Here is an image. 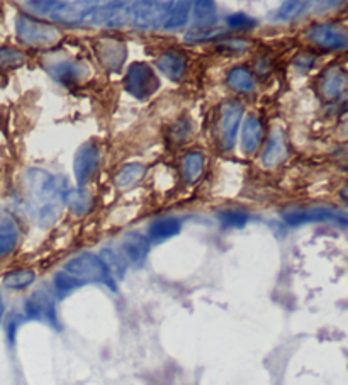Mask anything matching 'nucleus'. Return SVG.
<instances>
[{
  "label": "nucleus",
  "mask_w": 348,
  "mask_h": 385,
  "mask_svg": "<svg viewBox=\"0 0 348 385\" xmlns=\"http://www.w3.org/2000/svg\"><path fill=\"white\" fill-rule=\"evenodd\" d=\"M101 260L104 262V265L108 266L109 273H114L116 277H123L126 272V262L119 253L112 251V249H104L101 255Z\"/></svg>",
  "instance_id": "bb28decb"
},
{
  "label": "nucleus",
  "mask_w": 348,
  "mask_h": 385,
  "mask_svg": "<svg viewBox=\"0 0 348 385\" xmlns=\"http://www.w3.org/2000/svg\"><path fill=\"white\" fill-rule=\"evenodd\" d=\"M26 184L38 223L42 227L53 226L60 217V202L63 199L62 182L45 170L33 169L27 172Z\"/></svg>",
  "instance_id": "f257e3e1"
},
{
  "label": "nucleus",
  "mask_w": 348,
  "mask_h": 385,
  "mask_svg": "<svg viewBox=\"0 0 348 385\" xmlns=\"http://www.w3.org/2000/svg\"><path fill=\"white\" fill-rule=\"evenodd\" d=\"M306 39L318 48L330 49V51L348 49V31L335 23L312 24L306 31Z\"/></svg>",
  "instance_id": "20e7f679"
},
{
  "label": "nucleus",
  "mask_w": 348,
  "mask_h": 385,
  "mask_svg": "<svg viewBox=\"0 0 348 385\" xmlns=\"http://www.w3.org/2000/svg\"><path fill=\"white\" fill-rule=\"evenodd\" d=\"M95 55L99 62L109 71H117L123 69L127 58L126 45L114 38H102L95 42Z\"/></svg>",
  "instance_id": "1a4fd4ad"
},
{
  "label": "nucleus",
  "mask_w": 348,
  "mask_h": 385,
  "mask_svg": "<svg viewBox=\"0 0 348 385\" xmlns=\"http://www.w3.org/2000/svg\"><path fill=\"white\" fill-rule=\"evenodd\" d=\"M347 87V75L342 70L333 66L323 75L321 82H319V94L326 101H333V99L340 97Z\"/></svg>",
  "instance_id": "f8f14e48"
},
{
  "label": "nucleus",
  "mask_w": 348,
  "mask_h": 385,
  "mask_svg": "<svg viewBox=\"0 0 348 385\" xmlns=\"http://www.w3.org/2000/svg\"><path fill=\"white\" fill-rule=\"evenodd\" d=\"M34 280H36V273L33 270H16L3 277V287L10 290H23L33 285Z\"/></svg>",
  "instance_id": "5701e85b"
},
{
  "label": "nucleus",
  "mask_w": 348,
  "mask_h": 385,
  "mask_svg": "<svg viewBox=\"0 0 348 385\" xmlns=\"http://www.w3.org/2000/svg\"><path fill=\"white\" fill-rule=\"evenodd\" d=\"M284 221L289 226H303L312 223H335L348 229V214L332 208H311L290 210L284 214Z\"/></svg>",
  "instance_id": "423d86ee"
},
{
  "label": "nucleus",
  "mask_w": 348,
  "mask_h": 385,
  "mask_svg": "<svg viewBox=\"0 0 348 385\" xmlns=\"http://www.w3.org/2000/svg\"><path fill=\"white\" fill-rule=\"evenodd\" d=\"M3 317V301H2V294H0V323H2Z\"/></svg>",
  "instance_id": "72a5a7b5"
},
{
  "label": "nucleus",
  "mask_w": 348,
  "mask_h": 385,
  "mask_svg": "<svg viewBox=\"0 0 348 385\" xmlns=\"http://www.w3.org/2000/svg\"><path fill=\"white\" fill-rule=\"evenodd\" d=\"M194 19L201 26H211L216 23V3L212 2H195L194 3Z\"/></svg>",
  "instance_id": "a878e982"
},
{
  "label": "nucleus",
  "mask_w": 348,
  "mask_h": 385,
  "mask_svg": "<svg viewBox=\"0 0 348 385\" xmlns=\"http://www.w3.org/2000/svg\"><path fill=\"white\" fill-rule=\"evenodd\" d=\"M219 221L225 227H243L248 223V214L243 210H225L219 214Z\"/></svg>",
  "instance_id": "cd10ccee"
},
{
  "label": "nucleus",
  "mask_w": 348,
  "mask_h": 385,
  "mask_svg": "<svg viewBox=\"0 0 348 385\" xmlns=\"http://www.w3.org/2000/svg\"><path fill=\"white\" fill-rule=\"evenodd\" d=\"M63 272L75 279L80 285L87 284H102L111 287L112 290L116 288L112 275L109 273L108 266L101 260L99 255H92V253H80V255L73 256L63 266Z\"/></svg>",
  "instance_id": "f03ea898"
},
{
  "label": "nucleus",
  "mask_w": 348,
  "mask_h": 385,
  "mask_svg": "<svg viewBox=\"0 0 348 385\" xmlns=\"http://www.w3.org/2000/svg\"><path fill=\"white\" fill-rule=\"evenodd\" d=\"M345 127H347V131H348V121H347V124H345Z\"/></svg>",
  "instance_id": "f704fd0d"
},
{
  "label": "nucleus",
  "mask_w": 348,
  "mask_h": 385,
  "mask_svg": "<svg viewBox=\"0 0 348 385\" xmlns=\"http://www.w3.org/2000/svg\"><path fill=\"white\" fill-rule=\"evenodd\" d=\"M312 62H314V58L310 55H303V56H299V58L294 62V65L296 66H304V70H308V69H311V65H312Z\"/></svg>",
  "instance_id": "473e14b6"
},
{
  "label": "nucleus",
  "mask_w": 348,
  "mask_h": 385,
  "mask_svg": "<svg viewBox=\"0 0 348 385\" xmlns=\"http://www.w3.org/2000/svg\"><path fill=\"white\" fill-rule=\"evenodd\" d=\"M53 285H55V290L58 292L60 295H66L70 294L72 290H75V288L82 287L80 284L75 279H72L70 275H66L65 272H58L55 275V279H53Z\"/></svg>",
  "instance_id": "c756f323"
},
{
  "label": "nucleus",
  "mask_w": 348,
  "mask_h": 385,
  "mask_svg": "<svg viewBox=\"0 0 348 385\" xmlns=\"http://www.w3.org/2000/svg\"><path fill=\"white\" fill-rule=\"evenodd\" d=\"M173 136H179V134H182L180 136V140H184V138H187V134H189V123L187 121H180V123H177V126L173 127Z\"/></svg>",
  "instance_id": "2f4dec72"
},
{
  "label": "nucleus",
  "mask_w": 348,
  "mask_h": 385,
  "mask_svg": "<svg viewBox=\"0 0 348 385\" xmlns=\"http://www.w3.org/2000/svg\"><path fill=\"white\" fill-rule=\"evenodd\" d=\"M16 31L21 41L33 48H49L60 41L62 34L58 29L42 21L31 19L27 16H19L16 19Z\"/></svg>",
  "instance_id": "7ed1b4c3"
},
{
  "label": "nucleus",
  "mask_w": 348,
  "mask_h": 385,
  "mask_svg": "<svg viewBox=\"0 0 348 385\" xmlns=\"http://www.w3.org/2000/svg\"><path fill=\"white\" fill-rule=\"evenodd\" d=\"M226 23H228V26L233 27V29H250V27L257 26V21L240 12L229 16L228 19H226Z\"/></svg>",
  "instance_id": "7c9ffc66"
},
{
  "label": "nucleus",
  "mask_w": 348,
  "mask_h": 385,
  "mask_svg": "<svg viewBox=\"0 0 348 385\" xmlns=\"http://www.w3.org/2000/svg\"><path fill=\"white\" fill-rule=\"evenodd\" d=\"M63 204L73 216H87L94 208V195L84 188H72L63 194Z\"/></svg>",
  "instance_id": "2eb2a0df"
},
{
  "label": "nucleus",
  "mask_w": 348,
  "mask_h": 385,
  "mask_svg": "<svg viewBox=\"0 0 348 385\" xmlns=\"http://www.w3.org/2000/svg\"><path fill=\"white\" fill-rule=\"evenodd\" d=\"M311 7L310 2H286L282 3L279 10L275 12V19L277 21H293L296 17L303 16L304 12H308Z\"/></svg>",
  "instance_id": "b1692460"
},
{
  "label": "nucleus",
  "mask_w": 348,
  "mask_h": 385,
  "mask_svg": "<svg viewBox=\"0 0 348 385\" xmlns=\"http://www.w3.org/2000/svg\"><path fill=\"white\" fill-rule=\"evenodd\" d=\"M180 233V221L175 217H165L156 221L148 229V238L153 241H165Z\"/></svg>",
  "instance_id": "a211bd4d"
},
{
  "label": "nucleus",
  "mask_w": 348,
  "mask_h": 385,
  "mask_svg": "<svg viewBox=\"0 0 348 385\" xmlns=\"http://www.w3.org/2000/svg\"><path fill=\"white\" fill-rule=\"evenodd\" d=\"M228 85L236 92H251L255 87L253 75L243 66H236L228 73Z\"/></svg>",
  "instance_id": "4be33fe9"
},
{
  "label": "nucleus",
  "mask_w": 348,
  "mask_h": 385,
  "mask_svg": "<svg viewBox=\"0 0 348 385\" xmlns=\"http://www.w3.org/2000/svg\"><path fill=\"white\" fill-rule=\"evenodd\" d=\"M124 85H126V90L129 92L133 97L140 99V101H145V99L151 97L160 87V82L156 78L155 71L147 65V63H133L129 66L126 73V80H124Z\"/></svg>",
  "instance_id": "39448f33"
},
{
  "label": "nucleus",
  "mask_w": 348,
  "mask_h": 385,
  "mask_svg": "<svg viewBox=\"0 0 348 385\" xmlns=\"http://www.w3.org/2000/svg\"><path fill=\"white\" fill-rule=\"evenodd\" d=\"M145 173H147L145 165H141V163H127L117 172L116 185L121 188L133 187L145 177Z\"/></svg>",
  "instance_id": "6ab92c4d"
},
{
  "label": "nucleus",
  "mask_w": 348,
  "mask_h": 385,
  "mask_svg": "<svg viewBox=\"0 0 348 385\" xmlns=\"http://www.w3.org/2000/svg\"><path fill=\"white\" fill-rule=\"evenodd\" d=\"M262 136H264V127L258 117L250 116L243 124L241 129V148L248 155H253L262 145Z\"/></svg>",
  "instance_id": "4468645a"
},
{
  "label": "nucleus",
  "mask_w": 348,
  "mask_h": 385,
  "mask_svg": "<svg viewBox=\"0 0 348 385\" xmlns=\"http://www.w3.org/2000/svg\"><path fill=\"white\" fill-rule=\"evenodd\" d=\"M243 105L238 102H226L219 114V141L223 149H232L236 141L238 127H240Z\"/></svg>",
  "instance_id": "6e6552de"
},
{
  "label": "nucleus",
  "mask_w": 348,
  "mask_h": 385,
  "mask_svg": "<svg viewBox=\"0 0 348 385\" xmlns=\"http://www.w3.org/2000/svg\"><path fill=\"white\" fill-rule=\"evenodd\" d=\"M156 66L162 71L165 77H169L170 80H179L182 78V75L186 73L187 60L184 58L180 53L177 51H166L163 55H160V58L156 60Z\"/></svg>",
  "instance_id": "dca6fc26"
},
{
  "label": "nucleus",
  "mask_w": 348,
  "mask_h": 385,
  "mask_svg": "<svg viewBox=\"0 0 348 385\" xmlns=\"http://www.w3.org/2000/svg\"><path fill=\"white\" fill-rule=\"evenodd\" d=\"M99 162H101V155H99V149L94 145L80 146L75 155V163H73L78 185H85L94 177V173L99 169Z\"/></svg>",
  "instance_id": "9b49d317"
},
{
  "label": "nucleus",
  "mask_w": 348,
  "mask_h": 385,
  "mask_svg": "<svg viewBox=\"0 0 348 385\" xmlns=\"http://www.w3.org/2000/svg\"><path fill=\"white\" fill-rule=\"evenodd\" d=\"M19 233L14 224H0V256H5L16 248Z\"/></svg>",
  "instance_id": "393cba45"
},
{
  "label": "nucleus",
  "mask_w": 348,
  "mask_h": 385,
  "mask_svg": "<svg viewBox=\"0 0 348 385\" xmlns=\"http://www.w3.org/2000/svg\"><path fill=\"white\" fill-rule=\"evenodd\" d=\"M123 253L129 262L133 263H141L148 255V241L147 238L141 236V234L133 233L127 234L123 241Z\"/></svg>",
  "instance_id": "f3484780"
},
{
  "label": "nucleus",
  "mask_w": 348,
  "mask_h": 385,
  "mask_svg": "<svg viewBox=\"0 0 348 385\" xmlns=\"http://www.w3.org/2000/svg\"><path fill=\"white\" fill-rule=\"evenodd\" d=\"M24 55L17 49L12 48H0V70L12 69V66H19L24 63Z\"/></svg>",
  "instance_id": "c85d7f7f"
},
{
  "label": "nucleus",
  "mask_w": 348,
  "mask_h": 385,
  "mask_svg": "<svg viewBox=\"0 0 348 385\" xmlns=\"http://www.w3.org/2000/svg\"><path fill=\"white\" fill-rule=\"evenodd\" d=\"M202 170H204V156L201 153L192 151L187 153L184 156L182 162V172L184 177H186L187 184H194V182L199 180V177L202 175Z\"/></svg>",
  "instance_id": "aec40b11"
},
{
  "label": "nucleus",
  "mask_w": 348,
  "mask_h": 385,
  "mask_svg": "<svg viewBox=\"0 0 348 385\" xmlns=\"http://www.w3.org/2000/svg\"><path fill=\"white\" fill-rule=\"evenodd\" d=\"M192 3L190 2H170L169 19H166L165 29H179L189 19V12Z\"/></svg>",
  "instance_id": "412c9836"
},
{
  "label": "nucleus",
  "mask_w": 348,
  "mask_h": 385,
  "mask_svg": "<svg viewBox=\"0 0 348 385\" xmlns=\"http://www.w3.org/2000/svg\"><path fill=\"white\" fill-rule=\"evenodd\" d=\"M24 316L27 319L42 321V323H48L49 326L60 327L58 317H56L55 299L45 288L36 290L27 299L26 304H24Z\"/></svg>",
  "instance_id": "0eeeda50"
},
{
  "label": "nucleus",
  "mask_w": 348,
  "mask_h": 385,
  "mask_svg": "<svg viewBox=\"0 0 348 385\" xmlns=\"http://www.w3.org/2000/svg\"><path fill=\"white\" fill-rule=\"evenodd\" d=\"M48 71L55 80H58L63 85L80 84L88 77L90 70L85 63L72 62V60H58V62H49Z\"/></svg>",
  "instance_id": "9d476101"
},
{
  "label": "nucleus",
  "mask_w": 348,
  "mask_h": 385,
  "mask_svg": "<svg viewBox=\"0 0 348 385\" xmlns=\"http://www.w3.org/2000/svg\"><path fill=\"white\" fill-rule=\"evenodd\" d=\"M287 158V145H286V136L280 129H275L272 133L269 145L265 146L264 155H262V163L267 169H275L279 166L284 160Z\"/></svg>",
  "instance_id": "ddd939ff"
}]
</instances>
